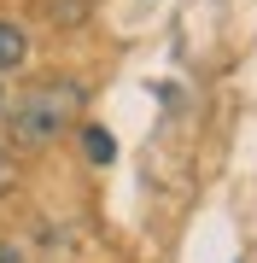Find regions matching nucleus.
Listing matches in <instances>:
<instances>
[{"label":"nucleus","mask_w":257,"mask_h":263,"mask_svg":"<svg viewBox=\"0 0 257 263\" xmlns=\"http://www.w3.org/2000/svg\"><path fill=\"white\" fill-rule=\"evenodd\" d=\"M76 111H82V88L76 82H41V88H29V94L12 105V141L41 146V141H53Z\"/></svg>","instance_id":"1"},{"label":"nucleus","mask_w":257,"mask_h":263,"mask_svg":"<svg viewBox=\"0 0 257 263\" xmlns=\"http://www.w3.org/2000/svg\"><path fill=\"white\" fill-rule=\"evenodd\" d=\"M24 53H29V35H24L12 18H0V70H18Z\"/></svg>","instance_id":"2"},{"label":"nucleus","mask_w":257,"mask_h":263,"mask_svg":"<svg viewBox=\"0 0 257 263\" xmlns=\"http://www.w3.org/2000/svg\"><path fill=\"white\" fill-rule=\"evenodd\" d=\"M82 146H88L94 164H111V158H117V141H111L105 129H82Z\"/></svg>","instance_id":"3"},{"label":"nucleus","mask_w":257,"mask_h":263,"mask_svg":"<svg viewBox=\"0 0 257 263\" xmlns=\"http://www.w3.org/2000/svg\"><path fill=\"white\" fill-rule=\"evenodd\" d=\"M0 263H24V257H18V246H6V240H0Z\"/></svg>","instance_id":"4"}]
</instances>
